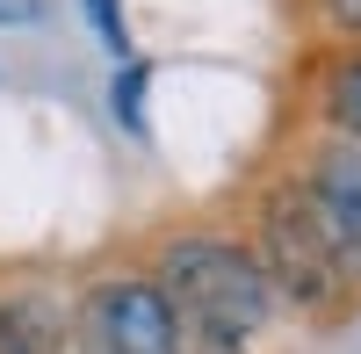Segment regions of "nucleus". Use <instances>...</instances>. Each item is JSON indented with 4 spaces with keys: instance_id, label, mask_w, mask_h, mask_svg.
I'll list each match as a JSON object with an SVG mask.
<instances>
[{
    "instance_id": "nucleus-1",
    "label": "nucleus",
    "mask_w": 361,
    "mask_h": 354,
    "mask_svg": "<svg viewBox=\"0 0 361 354\" xmlns=\"http://www.w3.org/2000/svg\"><path fill=\"white\" fill-rule=\"evenodd\" d=\"M159 289L180 326H195L209 347H246L275 318V282L260 253L224 246V239H173L159 253Z\"/></svg>"
},
{
    "instance_id": "nucleus-6",
    "label": "nucleus",
    "mask_w": 361,
    "mask_h": 354,
    "mask_svg": "<svg viewBox=\"0 0 361 354\" xmlns=\"http://www.w3.org/2000/svg\"><path fill=\"white\" fill-rule=\"evenodd\" d=\"M333 116H340V130L361 138V58L340 66V80H333Z\"/></svg>"
},
{
    "instance_id": "nucleus-10",
    "label": "nucleus",
    "mask_w": 361,
    "mask_h": 354,
    "mask_svg": "<svg viewBox=\"0 0 361 354\" xmlns=\"http://www.w3.org/2000/svg\"><path fill=\"white\" fill-rule=\"evenodd\" d=\"M333 15H340L347 29H361V0H333Z\"/></svg>"
},
{
    "instance_id": "nucleus-4",
    "label": "nucleus",
    "mask_w": 361,
    "mask_h": 354,
    "mask_svg": "<svg viewBox=\"0 0 361 354\" xmlns=\"http://www.w3.org/2000/svg\"><path fill=\"white\" fill-rule=\"evenodd\" d=\"M304 195L318 202L333 246L347 253V268L361 275V152H354V145H333V152L311 166V188H304Z\"/></svg>"
},
{
    "instance_id": "nucleus-5",
    "label": "nucleus",
    "mask_w": 361,
    "mask_h": 354,
    "mask_svg": "<svg viewBox=\"0 0 361 354\" xmlns=\"http://www.w3.org/2000/svg\"><path fill=\"white\" fill-rule=\"evenodd\" d=\"M66 347V318L37 297H15L0 304V354H58Z\"/></svg>"
},
{
    "instance_id": "nucleus-9",
    "label": "nucleus",
    "mask_w": 361,
    "mask_h": 354,
    "mask_svg": "<svg viewBox=\"0 0 361 354\" xmlns=\"http://www.w3.org/2000/svg\"><path fill=\"white\" fill-rule=\"evenodd\" d=\"M22 22H44V0H0V29H22Z\"/></svg>"
},
{
    "instance_id": "nucleus-3",
    "label": "nucleus",
    "mask_w": 361,
    "mask_h": 354,
    "mask_svg": "<svg viewBox=\"0 0 361 354\" xmlns=\"http://www.w3.org/2000/svg\"><path fill=\"white\" fill-rule=\"evenodd\" d=\"M73 333H80V354H180V318L166 304V289L137 275L94 282L80 297Z\"/></svg>"
},
{
    "instance_id": "nucleus-7",
    "label": "nucleus",
    "mask_w": 361,
    "mask_h": 354,
    "mask_svg": "<svg viewBox=\"0 0 361 354\" xmlns=\"http://www.w3.org/2000/svg\"><path fill=\"white\" fill-rule=\"evenodd\" d=\"M87 8V22H94V37L109 44V51H130V29H123V0H80Z\"/></svg>"
},
{
    "instance_id": "nucleus-2",
    "label": "nucleus",
    "mask_w": 361,
    "mask_h": 354,
    "mask_svg": "<svg viewBox=\"0 0 361 354\" xmlns=\"http://www.w3.org/2000/svg\"><path fill=\"white\" fill-rule=\"evenodd\" d=\"M260 268L267 282L282 289V297H296L304 311H333L347 297V253L333 246V231H325L318 217V202L304 188H282V195H267V210H260Z\"/></svg>"
},
{
    "instance_id": "nucleus-8",
    "label": "nucleus",
    "mask_w": 361,
    "mask_h": 354,
    "mask_svg": "<svg viewBox=\"0 0 361 354\" xmlns=\"http://www.w3.org/2000/svg\"><path fill=\"white\" fill-rule=\"evenodd\" d=\"M116 116H123L130 130H145V66H123V80H116Z\"/></svg>"
}]
</instances>
